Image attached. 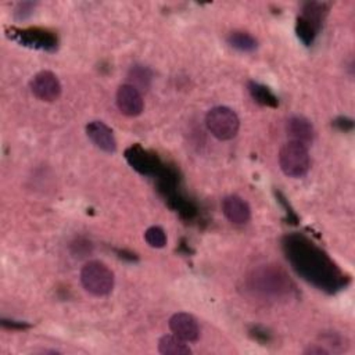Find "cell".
I'll return each instance as SVG.
<instances>
[{"label":"cell","mask_w":355,"mask_h":355,"mask_svg":"<svg viewBox=\"0 0 355 355\" xmlns=\"http://www.w3.org/2000/svg\"><path fill=\"white\" fill-rule=\"evenodd\" d=\"M81 283L83 289L94 296H108L115 283L114 272L101 261H89L81 270Z\"/></svg>","instance_id":"obj_3"},{"label":"cell","mask_w":355,"mask_h":355,"mask_svg":"<svg viewBox=\"0 0 355 355\" xmlns=\"http://www.w3.org/2000/svg\"><path fill=\"white\" fill-rule=\"evenodd\" d=\"M250 290L263 298H283L290 296L294 286L289 276L276 267H261L249 278Z\"/></svg>","instance_id":"obj_2"},{"label":"cell","mask_w":355,"mask_h":355,"mask_svg":"<svg viewBox=\"0 0 355 355\" xmlns=\"http://www.w3.org/2000/svg\"><path fill=\"white\" fill-rule=\"evenodd\" d=\"M9 38L19 42L23 46L53 52L57 49V37L53 32L41 28H27V30H17L12 28L9 31Z\"/></svg>","instance_id":"obj_7"},{"label":"cell","mask_w":355,"mask_h":355,"mask_svg":"<svg viewBox=\"0 0 355 355\" xmlns=\"http://www.w3.org/2000/svg\"><path fill=\"white\" fill-rule=\"evenodd\" d=\"M31 92L34 96L42 101H56L61 96V82L56 74L52 71L38 72L30 82Z\"/></svg>","instance_id":"obj_8"},{"label":"cell","mask_w":355,"mask_h":355,"mask_svg":"<svg viewBox=\"0 0 355 355\" xmlns=\"http://www.w3.org/2000/svg\"><path fill=\"white\" fill-rule=\"evenodd\" d=\"M333 124H334V127H337L340 131H344V132L351 131L352 127H354L352 120H351V118H347V116H340V118H337V120H336Z\"/></svg>","instance_id":"obj_23"},{"label":"cell","mask_w":355,"mask_h":355,"mask_svg":"<svg viewBox=\"0 0 355 355\" xmlns=\"http://www.w3.org/2000/svg\"><path fill=\"white\" fill-rule=\"evenodd\" d=\"M327 14V6L325 3H318V2H310L303 6L300 17L305 19L319 30L322 28L323 20Z\"/></svg>","instance_id":"obj_17"},{"label":"cell","mask_w":355,"mask_h":355,"mask_svg":"<svg viewBox=\"0 0 355 355\" xmlns=\"http://www.w3.org/2000/svg\"><path fill=\"white\" fill-rule=\"evenodd\" d=\"M319 28H316L314 24H311L310 21H307L303 17H297V24H296V34L298 37V39L305 45V46H311L318 34H319Z\"/></svg>","instance_id":"obj_18"},{"label":"cell","mask_w":355,"mask_h":355,"mask_svg":"<svg viewBox=\"0 0 355 355\" xmlns=\"http://www.w3.org/2000/svg\"><path fill=\"white\" fill-rule=\"evenodd\" d=\"M227 43L230 48L243 52V53H250L254 52L258 48L257 39L245 31H233L227 37Z\"/></svg>","instance_id":"obj_15"},{"label":"cell","mask_w":355,"mask_h":355,"mask_svg":"<svg viewBox=\"0 0 355 355\" xmlns=\"http://www.w3.org/2000/svg\"><path fill=\"white\" fill-rule=\"evenodd\" d=\"M278 197H279V201H281V203H282L285 207H287V203L285 201V197H283L281 193H278ZM287 214H290V215L293 216V219H294V221H297V216L294 215V212H293L292 210H287Z\"/></svg>","instance_id":"obj_26"},{"label":"cell","mask_w":355,"mask_h":355,"mask_svg":"<svg viewBox=\"0 0 355 355\" xmlns=\"http://www.w3.org/2000/svg\"><path fill=\"white\" fill-rule=\"evenodd\" d=\"M283 252L293 270L308 283L326 293L343 290L348 278L333 260L303 234H287L283 239Z\"/></svg>","instance_id":"obj_1"},{"label":"cell","mask_w":355,"mask_h":355,"mask_svg":"<svg viewBox=\"0 0 355 355\" xmlns=\"http://www.w3.org/2000/svg\"><path fill=\"white\" fill-rule=\"evenodd\" d=\"M250 333H252V336H253L256 340H258V341H261V343H268V341L271 340V334H270L265 329H263L261 326H254V327L250 330Z\"/></svg>","instance_id":"obj_22"},{"label":"cell","mask_w":355,"mask_h":355,"mask_svg":"<svg viewBox=\"0 0 355 355\" xmlns=\"http://www.w3.org/2000/svg\"><path fill=\"white\" fill-rule=\"evenodd\" d=\"M159 351L163 355H189L192 352L187 343L175 334L163 336L159 341Z\"/></svg>","instance_id":"obj_14"},{"label":"cell","mask_w":355,"mask_h":355,"mask_svg":"<svg viewBox=\"0 0 355 355\" xmlns=\"http://www.w3.org/2000/svg\"><path fill=\"white\" fill-rule=\"evenodd\" d=\"M116 105L127 116H138L142 114L145 101L139 89L131 83H124L116 90Z\"/></svg>","instance_id":"obj_9"},{"label":"cell","mask_w":355,"mask_h":355,"mask_svg":"<svg viewBox=\"0 0 355 355\" xmlns=\"http://www.w3.org/2000/svg\"><path fill=\"white\" fill-rule=\"evenodd\" d=\"M305 355H329L330 351L325 347V345H319V344H312L310 345L307 349H304Z\"/></svg>","instance_id":"obj_24"},{"label":"cell","mask_w":355,"mask_h":355,"mask_svg":"<svg viewBox=\"0 0 355 355\" xmlns=\"http://www.w3.org/2000/svg\"><path fill=\"white\" fill-rule=\"evenodd\" d=\"M171 332L186 343H196L200 338V326L197 319L187 312L174 314L170 319Z\"/></svg>","instance_id":"obj_10"},{"label":"cell","mask_w":355,"mask_h":355,"mask_svg":"<svg viewBox=\"0 0 355 355\" xmlns=\"http://www.w3.org/2000/svg\"><path fill=\"white\" fill-rule=\"evenodd\" d=\"M86 135L97 149L110 154L116 152V141L114 132L103 121L89 123L86 125Z\"/></svg>","instance_id":"obj_12"},{"label":"cell","mask_w":355,"mask_h":355,"mask_svg":"<svg viewBox=\"0 0 355 355\" xmlns=\"http://www.w3.org/2000/svg\"><path fill=\"white\" fill-rule=\"evenodd\" d=\"M35 3L32 2H24V3H19L16 10H14V17L19 21H24L27 19H30L35 10Z\"/></svg>","instance_id":"obj_21"},{"label":"cell","mask_w":355,"mask_h":355,"mask_svg":"<svg viewBox=\"0 0 355 355\" xmlns=\"http://www.w3.org/2000/svg\"><path fill=\"white\" fill-rule=\"evenodd\" d=\"M205 125L218 141H230L239 132L241 120L238 114L226 105H216L205 115Z\"/></svg>","instance_id":"obj_4"},{"label":"cell","mask_w":355,"mask_h":355,"mask_svg":"<svg viewBox=\"0 0 355 355\" xmlns=\"http://www.w3.org/2000/svg\"><path fill=\"white\" fill-rule=\"evenodd\" d=\"M125 160L135 171L146 176H160L167 168L157 154L145 150L141 145L130 146L125 150Z\"/></svg>","instance_id":"obj_6"},{"label":"cell","mask_w":355,"mask_h":355,"mask_svg":"<svg viewBox=\"0 0 355 355\" xmlns=\"http://www.w3.org/2000/svg\"><path fill=\"white\" fill-rule=\"evenodd\" d=\"M286 132L292 141L300 142L305 146L312 143L315 136L314 125L311 124L308 118L303 115H293L289 118L286 123Z\"/></svg>","instance_id":"obj_13"},{"label":"cell","mask_w":355,"mask_h":355,"mask_svg":"<svg viewBox=\"0 0 355 355\" xmlns=\"http://www.w3.org/2000/svg\"><path fill=\"white\" fill-rule=\"evenodd\" d=\"M130 81H131L130 83L132 86H135L136 89L149 88L150 81H152V72L149 68H146L143 65H135L130 71Z\"/></svg>","instance_id":"obj_20"},{"label":"cell","mask_w":355,"mask_h":355,"mask_svg":"<svg viewBox=\"0 0 355 355\" xmlns=\"http://www.w3.org/2000/svg\"><path fill=\"white\" fill-rule=\"evenodd\" d=\"M0 323H2L3 327H8V329H27L30 327V325L27 322H20V321H13V319H5L2 318V321H0Z\"/></svg>","instance_id":"obj_25"},{"label":"cell","mask_w":355,"mask_h":355,"mask_svg":"<svg viewBox=\"0 0 355 355\" xmlns=\"http://www.w3.org/2000/svg\"><path fill=\"white\" fill-rule=\"evenodd\" d=\"M279 165L285 175L290 178H303L311 167L308 148L300 142L289 141L279 152Z\"/></svg>","instance_id":"obj_5"},{"label":"cell","mask_w":355,"mask_h":355,"mask_svg":"<svg viewBox=\"0 0 355 355\" xmlns=\"http://www.w3.org/2000/svg\"><path fill=\"white\" fill-rule=\"evenodd\" d=\"M222 212L233 225H245L252 218V208L249 203L238 194L226 196L222 200Z\"/></svg>","instance_id":"obj_11"},{"label":"cell","mask_w":355,"mask_h":355,"mask_svg":"<svg viewBox=\"0 0 355 355\" xmlns=\"http://www.w3.org/2000/svg\"><path fill=\"white\" fill-rule=\"evenodd\" d=\"M145 241L153 249H163L167 246V233L161 226H150L145 232Z\"/></svg>","instance_id":"obj_19"},{"label":"cell","mask_w":355,"mask_h":355,"mask_svg":"<svg viewBox=\"0 0 355 355\" xmlns=\"http://www.w3.org/2000/svg\"><path fill=\"white\" fill-rule=\"evenodd\" d=\"M247 88L256 103L265 105V107H272V108H276L279 105L278 97L265 85L256 82V81H250Z\"/></svg>","instance_id":"obj_16"}]
</instances>
